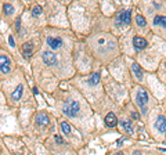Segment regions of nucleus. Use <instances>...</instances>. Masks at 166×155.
<instances>
[{
  "mask_svg": "<svg viewBox=\"0 0 166 155\" xmlns=\"http://www.w3.org/2000/svg\"><path fill=\"white\" fill-rule=\"evenodd\" d=\"M155 128L161 132V133H165L166 132V118L163 115H159L156 118V122H155Z\"/></svg>",
  "mask_w": 166,
  "mask_h": 155,
  "instance_id": "nucleus-7",
  "label": "nucleus"
},
{
  "mask_svg": "<svg viewBox=\"0 0 166 155\" xmlns=\"http://www.w3.org/2000/svg\"><path fill=\"white\" fill-rule=\"evenodd\" d=\"M33 53V47H32V43H25L24 46H22V54L25 55V57H29L31 54Z\"/></svg>",
  "mask_w": 166,
  "mask_h": 155,
  "instance_id": "nucleus-13",
  "label": "nucleus"
},
{
  "mask_svg": "<svg viewBox=\"0 0 166 155\" xmlns=\"http://www.w3.org/2000/svg\"><path fill=\"white\" fill-rule=\"evenodd\" d=\"M79 109H80V105H79L78 101H67L64 104V108H62L64 114H65L67 116H71V118L76 116L79 112Z\"/></svg>",
  "mask_w": 166,
  "mask_h": 155,
  "instance_id": "nucleus-1",
  "label": "nucleus"
},
{
  "mask_svg": "<svg viewBox=\"0 0 166 155\" xmlns=\"http://www.w3.org/2000/svg\"><path fill=\"white\" fill-rule=\"evenodd\" d=\"M61 130L64 132V134H69L72 129H71V126H69L68 122H61Z\"/></svg>",
  "mask_w": 166,
  "mask_h": 155,
  "instance_id": "nucleus-17",
  "label": "nucleus"
},
{
  "mask_svg": "<svg viewBox=\"0 0 166 155\" xmlns=\"http://www.w3.org/2000/svg\"><path fill=\"white\" fill-rule=\"evenodd\" d=\"M133 155H141V152H140V151H134V152H133Z\"/></svg>",
  "mask_w": 166,
  "mask_h": 155,
  "instance_id": "nucleus-26",
  "label": "nucleus"
},
{
  "mask_svg": "<svg viewBox=\"0 0 166 155\" xmlns=\"http://www.w3.org/2000/svg\"><path fill=\"white\" fill-rule=\"evenodd\" d=\"M133 46H134L136 50H144V48L148 46V43H147V40H145L144 38L134 36V38H133Z\"/></svg>",
  "mask_w": 166,
  "mask_h": 155,
  "instance_id": "nucleus-6",
  "label": "nucleus"
},
{
  "mask_svg": "<svg viewBox=\"0 0 166 155\" xmlns=\"http://www.w3.org/2000/svg\"><path fill=\"white\" fill-rule=\"evenodd\" d=\"M130 21H132V13L129 10H122L118 13V17H116L118 25H129Z\"/></svg>",
  "mask_w": 166,
  "mask_h": 155,
  "instance_id": "nucleus-3",
  "label": "nucleus"
},
{
  "mask_svg": "<svg viewBox=\"0 0 166 155\" xmlns=\"http://www.w3.org/2000/svg\"><path fill=\"white\" fill-rule=\"evenodd\" d=\"M136 100H137V104H139V107L143 108V112L145 114V105H147V102H148V93H147V90L145 89H139V91H137V96H136Z\"/></svg>",
  "mask_w": 166,
  "mask_h": 155,
  "instance_id": "nucleus-2",
  "label": "nucleus"
},
{
  "mask_svg": "<svg viewBox=\"0 0 166 155\" xmlns=\"http://www.w3.org/2000/svg\"><path fill=\"white\" fill-rule=\"evenodd\" d=\"M165 67H166V64H165Z\"/></svg>",
  "mask_w": 166,
  "mask_h": 155,
  "instance_id": "nucleus-28",
  "label": "nucleus"
},
{
  "mask_svg": "<svg viewBox=\"0 0 166 155\" xmlns=\"http://www.w3.org/2000/svg\"><path fill=\"white\" fill-rule=\"evenodd\" d=\"M132 116H133V119H140V114H137V112H132Z\"/></svg>",
  "mask_w": 166,
  "mask_h": 155,
  "instance_id": "nucleus-23",
  "label": "nucleus"
},
{
  "mask_svg": "<svg viewBox=\"0 0 166 155\" xmlns=\"http://www.w3.org/2000/svg\"><path fill=\"white\" fill-rule=\"evenodd\" d=\"M154 24H155V25H162L163 28H166V17L156 15L155 18H154Z\"/></svg>",
  "mask_w": 166,
  "mask_h": 155,
  "instance_id": "nucleus-14",
  "label": "nucleus"
},
{
  "mask_svg": "<svg viewBox=\"0 0 166 155\" xmlns=\"http://www.w3.org/2000/svg\"><path fill=\"white\" fill-rule=\"evenodd\" d=\"M56 141H57L58 144H62V143H64V140H62V137H60V136H56Z\"/></svg>",
  "mask_w": 166,
  "mask_h": 155,
  "instance_id": "nucleus-22",
  "label": "nucleus"
},
{
  "mask_svg": "<svg viewBox=\"0 0 166 155\" xmlns=\"http://www.w3.org/2000/svg\"><path fill=\"white\" fill-rule=\"evenodd\" d=\"M8 43H10V46H13V47L15 46V42H14V38H13V36H10V38H8Z\"/></svg>",
  "mask_w": 166,
  "mask_h": 155,
  "instance_id": "nucleus-21",
  "label": "nucleus"
},
{
  "mask_svg": "<svg viewBox=\"0 0 166 155\" xmlns=\"http://www.w3.org/2000/svg\"><path fill=\"white\" fill-rule=\"evenodd\" d=\"M132 71H133V74L136 75V78L139 80L143 79V69H141V67L137 62H133L132 64Z\"/></svg>",
  "mask_w": 166,
  "mask_h": 155,
  "instance_id": "nucleus-10",
  "label": "nucleus"
},
{
  "mask_svg": "<svg viewBox=\"0 0 166 155\" xmlns=\"http://www.w3.org/2000/svg\"><path fill=\"white\" fill-rule=\"evenodd\" d=\"M122 143H123V139H119V140H118V143H116V144H118V145H120V144H122Z\"/></svg>",
  "mask_w": 166,
  "mask_h": 155,
  "instance_id": "nucleus-25",
  "label": "nucleus"
},
{
  "mask_svg": "<svg viewBox=\"0 0 166 155\" xmlns=\"http://www.w3.org/2000/svg\"><path fill=\"white\" fill-rule=\"evenodd\" d=\"M47 44L53 50H56V48H60L62 46V40L60 38H47Z\"/></svg>",
  "mask_w": 166,
  "mask_h": 155,
  "instance_id": "nucleus-9",
  "label": "nucleus"
},
{
  "mask_svg": "<svg viewBox=\"0 0 166 155\" xmlns=\"http://www.w3.org/2000/svg\"><path fill=\"white\" fill-rule=\"evenodd\" d=\"M0 71L3 74H8L11 71L10 68V58L7 55H0Z\"/></svg>",
  "mask_w": 166,
  "mask_h": 155,
  "instance_id": "nucleus-5",
  "label": "nucleus"
},
{
  "mask_svg": "<svg viewBox=\"0 0 166 155\" xmlns=\"http://www.w3.org/2000/svg\"><path fill=\"white\" fill-rule=\"evenodd\" d=\"M98 82H100V74H94V75H91V78L89 79V85L94 86V85H97Z\"/></svg>",
  "mask_w": 166,
  "mask_h": 155,
  "instance_id": "nucleus-16",
  "label": "nucleus"
},
{
  "mask_svg": "<svg viewBox=\"0 0 166 155\" xmlns=\"http://www.w3.org/2000/svg\"><path fill=\"white\" fill-rule=\"evenodd\" d=\"M32 14H33V17H37L42 14V7L40 6H35L33 7V10H32Z\"/></svg>",
  "mask_w": 166,
  "mask_h": 155,
  "instance_id": "nucleus-20",
  "label": "nucleus"
},
{
  "mask_svg": "<svg viewBox=\"0 0 166 155\" xmlns=\"http://www.w3.org/2000/svg\"><path fill=\"white\" fill-rule=\"evenodd\" d=\"M42 58H43V61L46 62L47 65H56L57 64V57H56V54L53 53V51H44L43 53V55H42Z\"/></svg>",
  "mask_w": 166,
  "mask_h": 155,
  "instance_id": "nucleus-4",
  "label": "nucleus"
},
{
  "mask_svg": "<svg viewBox=\"0 0 166 155\" xmlns=\"http://www.w3.org/2000/svg\"><path fill=\"white\" fill-rule=\"evenodd\" d=\"M36 122H37V125H42V126L47 125V123H49V116H47V114L40 112L36 116Z\"/></svg>",
  "mask_w": 166,
  "mask_h": 155,
  "instance_id": "nucleus-11",
  "label": "nucleus"
},
{
  "mask_svg": "<svg viewBox=\"0 0 166 155\" xmlns=\"http://www.w3.org/2000/svg\"><path fill=\"white\" fill-rule=\"evenodd\" d=\"M3 10H4L6 14H8V15H10V14H13V13H14V7H13L11 4H8V3H7V4L3 6Z\"/></svg>",
  "mask_w": 166,
  "mask_h": 155,
  "instance_id": "nucleus-19",
  "label": "nucleus"
},
{
  "mask_svg": "<svg viewBox=\"0 0 166 155\" xmlns=\"http://www.w3.org/2000/svg\"><path fill=\"white\" fill-rule=\"evenodd\" d=\"M120 126H122V128H123L124 130H126V133H127V134H133L132 123H130L129 121H127V122H126V121H122V122H120Z\"/></svg>",
  "mask_w": 166,
  "mask_h": 155,
  "instance_id": "nucleus-15",
  "label": "nucleus"
},
{
  "mask_svg": "<svg viewBox=\"0 0 166 155\" xmlns=\"http://www.w3.org/2000/svg\"><path fill=\"white\" fill-rule=\"evenodd\" d=\"M22 90H24V86H22V85H18V87H17L15 90L13 91V94H11V98H13L14 101L20 100L21 96H22Z\"/></svg>",
  "mask_w": 166,
  "mask_h": 155,
  "instance_id": "nucleus-12",
  "label": "nucleus"
},
{
  "mask_svg": "<svg viewBox=\"0 0 166 155\" xmlns=\"http://www.w3.org/2000/svg\"><path fill=\"white\" fill-rule=\"evenodd\" d=\"M116 123H118L116 115H115L114 112L107 114V116H105V125H107L108 128H114V126H116Z\"/></svg>",
  "mask_w": 166,
  "mask_h": 155,
  "instance_id": "nucleus-8",
  "label": "nucleus"
},
{
  "mask_svg": "<svg viewBox=\"0 0 166 155\" xmlns=\"http://www.w3.org/2000/svg\"><path fill=\"white\" fill-rule=\"evenodd\" d=\"M15 28H17V29H20V20L15 22Z\"/></svg>",
  "mask_w": 166,
  "mask_h": 155,
  "instance_id": "nucleus-24",
  "label": "nucleus"
},
{
  "mask_svg": "<svg viewBox=\"0 0 166 155\" xmlns=\"http://www.w3.org/2000/svg\"><path fill=\"white\" fill-rule=\"evenodd\" d=\"M136 22H137L139 27H145V24H147L145 18L141 15V14H137V17H136Z\"/></svg>",
  "mask_w": 166,
  "mask_h": 155,
  "instance_id": "nucleus-18",
  "label": "nucleus"
},
{
  "mask_svg": "<svg viewBox=\"0 0 166 155\" xmlns=\"http://www.w3.org/2000/svg\"><path fill=\"white\" fill-rule=\"evenodd\" d=\"M114 155H123V154H120V152H116V154H114Z\"/></svg>",
  "mask_w": 166,
  "mask_h": 155,
  "instance_id": "nucleus-27",
  "label": "nucleus"
}]
</instances>
